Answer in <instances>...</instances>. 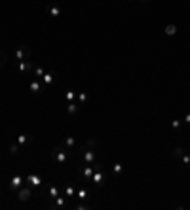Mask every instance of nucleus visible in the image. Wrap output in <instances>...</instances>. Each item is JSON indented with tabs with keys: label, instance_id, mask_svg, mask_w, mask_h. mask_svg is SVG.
Returning <instances> with one entry per match:
<instances>
[{
	"label": "nucleus",
	"instance_id": "obj_30",
	"mask_svg": "<svg viewBox=\"0 0 190 210\" xmlns=\"http://www.w3.org/2000/svg\"><path fill=\"white\" fill-rule=\"evenodd\" d=\"M143 2H148V0H143Z\"/></svg>",
	"mask_w": 190,
	"mask_h": 210
},
{
	"label": "nucleus",
	"instance_id": "obj_5",
	"mask_svg": "<svg viewBox=\"0 0 190 210\" xmlns=\"http://www.w3.org/2000/svg\"><path fill=\"white\" fill-rule=\"evenodd\" d=\"M17 68H19V72L27 74V72H32V70H34V65H32V61H31V59H29V61H19Z\"/></svg>",
	"mask_w": 190,
	"mask_h": 210
},
{
	"label": "nucleus",
	"instance_id": "obj_9",
	"mask_svg": "<svg viewBox=\"0 0 190 210\" xmlns=\"http://www.w3.org/2000/svg\"><path fill=\"white\" fill-rule=\"evenodd\" d=\"M27 182H29V186H31V187L40 186V184H42V180H40L38 174H29V176H27Z\"/></svg>",
	"mask_w": 190,
	"mask_h": 210
},
{
	"label": "nucleus",
	"instance_id": "obj_15",
	"mask_svg": "<svg viewBox=\"0 0 190 210\" xmlns=\"http://www.w3.org/2000/svg\"><path fill=\"white\" fill-rule=\"evenodd\" d=\"M32 72H34V78H42V76L46 74V72H44V68H40V66H36V68L32 70Z\"/></svg>",
	"mask_w": 190,
	"mask_h": 210
},
{
	"label": "nucleus",
	"instance_id": "obj_16",
	"mask_svg": "<svg viewBox=\"0 0 190 210\" xmlns=\"http://www.w3.org/2000/svg\"><path fill=\"white\" fill-rule=\"evenodd\" d=\"M31 91H34V93H40V83L34 80V81H31Z\"/></svg>",
	"mask_w": 190,
	"mask_h": 210
},
{
	"label": "nucleus",
	"instance_id": "obj_8",
	"mask_svg": "<svg viewBox=\"0 0 190 210\" xmlns=\"http://www.w3.org/2000/svg\"><path fill=\"white\" fill-rule=\"evenodd\" d=\"M55 80H57V72H46L44 76H42V81H44L46 85H50V83H53Z\"/></svg>",
	"mask_w": 190,
	"mask_h": 210
},
{
	"label": "nucleus",
	"instance_id": "obj_28",
	"mask_svg": "<svg viewBox=\"0 0 190 210\" xmlns=\"http://www.w3.org/2000/svg\"><path fill=\"white\" fill-rule=\"evenodd\" d=\"M67 195H68V197H70V195H74V187H72V186L67 187Z\"/></svg>",
	"mask_w": 190,
	"mask_h": 210
},
{
	"label": "nucleus",
	"instance_id": "obj_6",
	"mask_svg": "<svg viewBox=\"0 0 190 210\" xmlns=\"http://www.w3.org/2000/svg\"><path fill=\"white\" fill-rule=\"evenodd\" d=\"M46 11L50 13L52 17H59V15H61V6H57V4H50V6H46Z\"/></svg>",
	"mask_w": 190,
	"mask_h": 210
},
{
	"label": "nucleus",
	"instance_id": "obj_19",
	"mask_svg": "<svg viewBox=\"0 0 190 210\" xmlns=\"http://www.w3.org/2000/svg\"><path fill=\"white\" fill-rule=\"evenodd\" d=\"M27 140H29V135H19V138H17V144L19 146H23Z\"/></svg>",
	"mask_w": 190,
	"mask_h": 210
},
{
	"label": "nucleus",
	"instance_id": "obj_27",
	"mask_svg": "<svg viewBox=\"0 0 190 210\" xmlns=\"http://www.w3.org/2000/svg\"><path fill=\"white\" fill-rule=\"evenodd\" d=\"M74 208L76 210H86V208H89V205H82V202H80V205H76Z\"/></svg>",
	"mask_w": 190,
	"mask_h": 210
},
{
	"label": "nucleus",
	"instance_id": "obj_20",
	"mask_svg": "<svg viewBox=\"0 0 190 210\" xmlns=\"http://www.w3.org/2000/svg\"><path fill=\"white\" fill-rule=\"evenodd\" d=\"M17 151H19V144L15 142V144H12V146H10V153H12V155H15Z\"/></svg>",
	"mask_w": 190,
	"mask_h": 210
},
{
	"label": "nucleus",
	"instance_id": "obj_7",
	"mask_svg": "<svg viewBox=\"0 0 190 210\" xmlns=\"http://www.w3.org/2000/svg\"><path fill=\"white\" fill-rule=\"evenodd\" d=\"M19 187H23V178H21V176H13L12 182H10V189L12 191H17Z\"/></svg>",
	"mask_w": 190,
	"mask_h": 210
},
{
	"label": "nucleus",
	"instance_id": "obj_22",
	"mask_svg": "<svg viewBox=\"0 0 190 210\" xmlns=\"http://www.w3.org/2000/svg\"><path fill=\"white\" fill-rule=\"evenodd\" d=\"M181 159H182V163H185L186 167H190V155H188V153H182Z\"/></svg>",
	"mask_w": 190,
	"mask_h": 210
},
{
	"label": "nucleus",
	"instance_id": "obj_17",
	"mask_svg": "<svg viewBox=\"0 0 190 210\" xmlns=\"http://www.w3.org/2000/svg\"><path fill=\"white\" fill-rule=\"evenodd\" d=\"M76 97H78V102H80V104H86V102H88V95H86V93H78Z\"/></svg>",
	"mask_w": 190,
	"mask_h": 210
},
{
	"label": "nucleus",
	"instance_id": "obj_2",
	"mask_svg": "<svg viewBox=\"0 0 190 210\" xmlns=\"http://www.w3.org/2000/svg\"><path fill=\"white\" fill-rule=\"evenodd\" d=\"M52 157L55 159V163L63 165L68 159V150L65 148V146H55V148L52 150Z\"/></svg>",
	"mask_w": 190,
	"mask_h": 210
},
{
	"label": "nucleus",
	"instance_id": "obj_11",
	"mask_svg": "<svg viewBox=\"0 0 190 210\" xmlns=\"http://www.w3.org/2000/svg\"><path fill=\"white\" fill-rule=\"evenodd\" d=\"M76 197H78L80 201L88 199V189H86V187H78V191H76Z\"/></svg>",
	"mask_w": 190,
	"mask_h": 210
},
{
	"label": "nucleus",
	"instance_id": "obj_13",
	"mask_svg": "<svg viewBox=\"0 0 190 210\" xmlns=\"http://www.w3.org/2000/svg\"><path fill=\"white\" fill-rule=\"evenodd\" d=\"M76 110H78V104H74V102H68V104H67V112H68L70 116H74Z\"/></svg>",
	"mask_w": 190,
	"mask_h": 210
},
{
	"label": "nucleus",
	"instance_id": "obj_18",
	"mask_svg": "<svg viewBox=\"0 0 190 210\" xmlns=\"http://www.w3.org/2000/svg\"><path fill=\"white\" fill-rule=\"evenodd\" d=\"M97 144H99V142H97V138H88V142H86L88 148H95Z\"/></svg>",
	"mask_w": 190,
	"mask_h": 210
},
{
	"label": "nucleus",
	"instance_id": "obj_25",
	"mask_svg": "<svg viewBox=\"0 0 190 210\" xmlns=\"http://www.w3.org/2000/svg\"><path fill=\"white\" fill-rule=\"evenodd\" d=\"M112 170H114L116 174H120V172H122V165H120V163H116L114 167H112Z\"/></svg>",
	"mask_w": 190,
	"mask_h": 210
},
{
	"label": "nucleus",
	"instance_id": "obj_12",
	"mask_svg": "<svg viewBox=\"0 0 190 210\" xmlns=\"http://www.w3.org/2000/svg\"><path fill=\"white\" fill-rule=\"evenodd\" d=\"M164 32L167 34V36H175V34H177V27H175V25H167Z\"/></svg>",
	"mask_w": 190,
	"mask_h": 210
},
{
	"label": "nucleus",
	"instance_id": "obj_3",
	"mask_svg": "<svg viewBox=\"0 0 190 210\" xmlns=\"http://www.w3.org/2000/svg\"><path fill=\"white\" fill-rule=\"evenodd\" d=\"M31 55H32V51L29 46H19V49L15 51V59L17 61H29Z\"/></svg>",
	"mask_w": 190,
	"mask_h": 210
},
{
	"label": "nucleus",
	"instance_id": "obj_23",
	"mask_svg": "<svg viewBox=\"0 0 190 210\" xmlns=\"http://www.w3.org/2000/svg\"><path fill=\"white\" fill-rule=\"evenodd\" d=\"M65 97H67V100L70 102V100H72L74 97H76V93H74V91H67V93H65Z\"/></svg>",
	"mask_w": 190,
	"mask_h": 210
},
{
	"label": "nucleus",
	"instance_id": "obj_10",
	"mask_svg": "<svg viewBox=\"0 0 190 210\" xmlns=\"http://www.w3.org/2000/svg\"><path fill=\"white\" fill-rule=\"evenodd\" d=\"M63 146H65L67 150H72L74 146H76V140L72 136H65V142H63Z\"/></svg>",
	"mask_w": 190,
	"mask_h": 210
},
{
	"label": "nucleus",
	"instance_id": "obj_26",
	"mask_svg": "<svg viewBox=\"0 0 190 210\" xmlns=\"http://www.w3.org/2000/svg\"><path fill=\"white\" fill-rule=\"evenodd\" d=\"M171 127H173V129H179V127H181V119H173V121H171Z\"/></svg>",
	"mask_w": 190,
	"mask_h": 210
},
{
	"label": "nucleus",
	"instance_id": "obj_1",
	"mask_svg": "<svg viewBox=\"0 0 190 210\" xmlns=\"http://www.w3.org/2000/svg\"><path fill=\"white\" fill-rule=\"evenodd\" d=\"M93 176H91V182L95 186H105V170H103V163H93Z\"/></svg>",
	"mask_w": 190,
	"mask_h": 210
},
{
	"label": "nucleus",
	"instance_id": "obj_14",
	"mask_svg": "<svg viewBox=\"0 0 190 210\" xmlns=\"http://www.w3.org/2000/svg\"><path fill=\"white\" fill-rule=\"evenodd\" d=\"M65 205H67L65 197H59V195H57V197H55V205L53 206H65Z\"/></svg>",
	"mask_w": 190,
	"mask_h": 210
},
{
	"label": "nucleus",
	"instance_id": "obj_24",
	"mask_svg": "<svg viewBox=\"0 0 190 210\" xmlns=\"http://www.w3.org/2000/svg\"><path fill=\"white\" fill-rule=\"evenodd\" d=\"M173 153H175V157H181L182 153H185V150H182L181 146H177V148H175V151H173Z\"/></svg>",
	"mask_w": 190,
	"mask_h": 210
},
{
	"label": "nucleus",
	"instance_id": "obj_21",
	"mask_svg": "<svg viewBox=\"0 0 190 210\" xmlns=\"http://www.w3.org/2000/svg\"><path fill=\"white\" fill-rule=\"evenodd\" d=\"M59 195V189L57 187H50V199H55Z\"/></svg>",
	"mask_w": 190,
	"mask_h": 210
},
{
	"label": "nucleus",
	"instance_id": "obj_4",
	"mask_svg": "<svg viewBox=\"0 0 190 210\" xmlns=\"http://www.w3.org/2000/svg\"><path fill=\"white\" fill-rule=\"evenodd\" d=\"M31 197H32L31 186H29V187H19V189H17V199H19V202H27Z\"/></svg>",
	"mask_w": 190,
	"mask_h": 210
},
{
	"label": "nucleus",
	"instance_id": "obj_29",
	"mask_svg": "<svg viewBox=\"0 0 190 210\" xmlns=\"http://www.w3.org/2000/svg\"><path fill=\"white\" fill-rule=\"evenodd\" d=\"M185 123H188V125H190V114H186V116H185Z\"/></svg>",
	"mask_w": 190,
	"mask_h": 210
}]
</instances>
